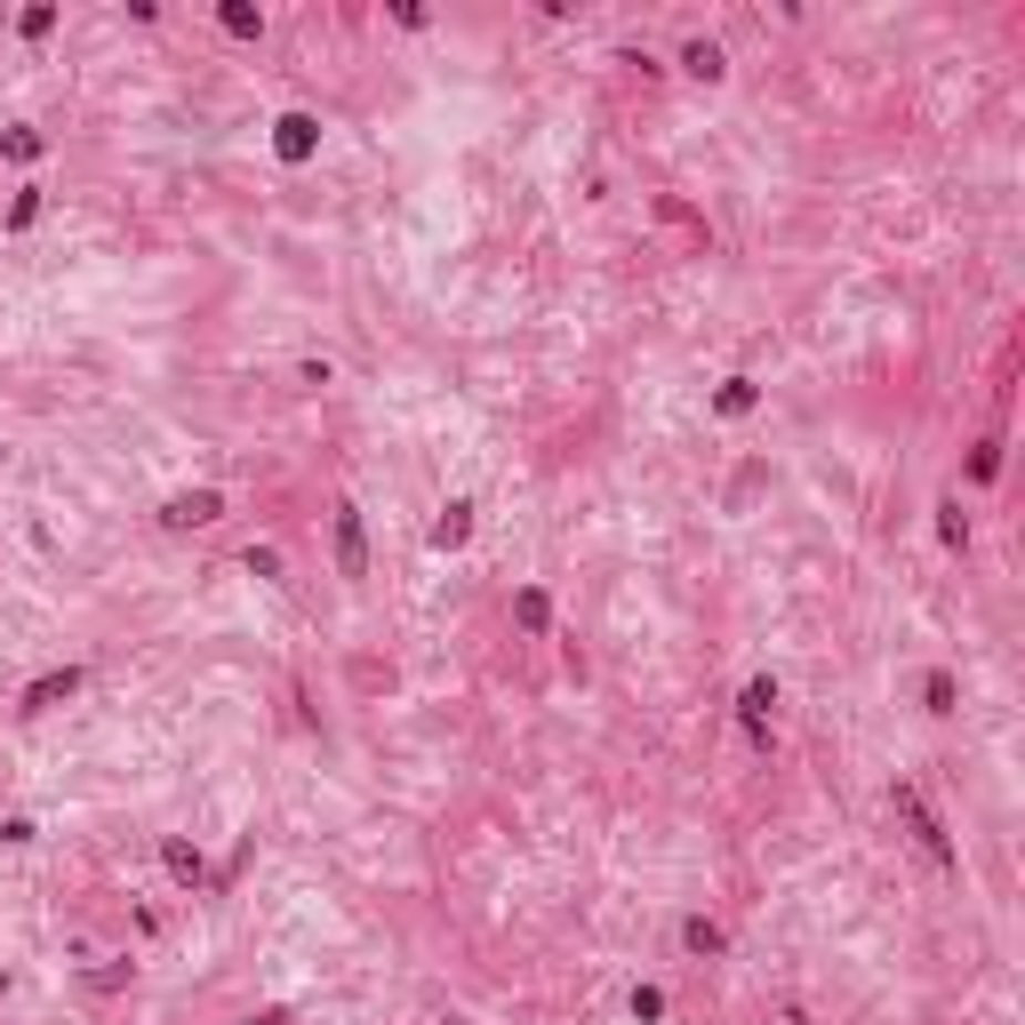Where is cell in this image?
<instances>
[{
    "label": "cell",
    "mask_w": 1025,
    "mask_h": 1025,
    "mask_svg": "<svg viewBox=\"0 0 1025 1025\" xmlns=\"http://www.w3.org/2000/svg\"><path fill=\"white\" fill-rule=\"evenodd\" d=\"M722 945H729V938H722V921H705V913H690V921H681V953H697V962H713Z\"/></svg>",
    "instance_id": "obj_9"
},
{
    "label": "cell",
    "mask_w": 1025,
    "mask_h": 1025,
    "mask_svg": "<svg viewBox=\"0 0 1025 1025\" xmlns=\"http://www.w3.org/2000/svg\"><path fill=\"white\" fill-rule=\"evenodd\" d=\"M17 32H24V41H49V32H56V9H24Z\"/></svg>",
    "instance_id": "obj_17"
},
{
    "label": "cell",
    "mask_w": 1025,
    "mask_h": 1025,
    "mask_svg": "<svg viewBox=\"0 0 1025 1025\" xmlns=\"http://www.w3.org/2000/svg\"><path fill=\"white\" fill-rule=\"evenodd\" d=\"M769 705H777V681H769V673H762V681H745L737 713H745V729H754V745H769Z\"/></svg>",
    "instance_id": "obj_6"
},
{
    "label": "cell",
    "mask_w": 1025,
    "mask_h": 1025,
    "mask_svg": "<svg viewBox=\"0 0 1025 1025\" xmlns=\"http://www.w3.org/2000/svg\"><path fill=\"white\" fill-rule=\"evenodd\" d=\"M970 473H977V482H994V473H1002V441H985V449L970 457Z\"/></svg>",
    "instance_id": "obj_18"
},
{
    "label": "cell",
    "mask_w": 1025,
    "mask_h": 1025,
    "mask_svg": "<svg viewBox=\"0 0 1025 1025\" xmlns=\"http://www.w3.org/2000/svg\"><path fill=\"white\" fill-rule=\"evenodd\" d=\"M64 697H81V665H56V673H41V681H32V690H24V722H41V713H56Z\"/></svg>",
    "instance_id": "obj_3"
},
{
    "label": "cell",
    "mask_w": 1025,
    "mask_h": 1025,
    "mask_svg": "<svg viewBox=\"0 0 1025 1025\" xmlns=\"http://www.w3.org/2000/svg\"><path fill=\"white\" fill-rule=\"evenodd\" d=\"M745 408H754V377H729L722 385V417H745Z\"/></svg>",
    "instance_id": "obj_16"
},
{
    "label": "cell",
    "mask_w": 1025,
    "mask_h": 1025,
    "mask_svg": "<svg viewBox=\"0 0 1025 1025\" xmlns=\"http://www.w3.org/2000/svg\"><path fill=\"white\" fill-rule=\"evenodd\" d=\"M232 1025H297L289 1010H249V1017H232Z\"/></svg>",
    "instance_id": "obj_19"
},
{
    "label": "cell",
    "mask_w": 1025,
    "mask_h": 1025,
    "mask_svg": "<svg viewBox=\"0 0 1025 1025\" xmlns=\"http://www.w3.org/2000/svg\"><path fill=\"white\" fill-rule=\"evenodd\" d=\"M337 577H369V537H361V505H337Z\"/></svg>",
    "instance_id": "obj_4"
},
{
    "label": "cell",
    "mask_w": 1025,
    "mask_h": 1025,
    "mask_svg": "<svg viewBox=\"0 0 1025 1025\" xmlns=\"http://www.w3.org/2000/svg\"><path fill=\"white\" fill-rule=\"evenodd\" d=\"M953 697H962V690H953V673H945V665L921 673V705H930V713H953Z\"/></svg>",
    "instance_id": "obj_14"
},
{
    "label": "cell",
    "mask_w": 1025,
    "mask_h": 1025,
    "mask_svg": "<svg viewBox=\"0 0 1025 1025\" xmlns=\"http://www.w3.org/2000/svg\"><path fill=\"white\" fill-rule=\"evenodd\" d=\"M217 24L232 32V41H265V17L249 9V0H225V9H217Z\"/></svg>",
    "instance_id": "obj_12"
},
{
    "label": "cell",
    "mask_w": 1025,
    "mask_h": 1025,
    "mask_svg": "<svg viewBox=\"0 0 1025 1025\" xmlns=\"http://www.w3.org/2000/svg\"><path fill=\"white\" fill-rule=\"evenodd\" d=\"M161 866H168V881H185V890H200V881H209V866H200V849H193V841H177V834L161 841Z\"/></svg>",
    "instance_id": "obj_7"
},
{
    "label": "cell",
    "mask_w": 1025,
    "mask_h": 1025,
    "mask_svg": "<svg viewBox=\"0 0 1025 1025\" xmlns=\"http://www.w3.org/2000/svg\"><path fill=\"white\" fill-rule=\"evenodd\" d=\"M449 1025H473V1017H449Z\"/></svg>",
    "instance_id": "obj_20"
},
{
    "label": "cell",
    "mask_w": 1025,
    "mask_h": 1025,
    "mask_svg": "<svg viewBox=\"0 0 1025 1025\" xmlns=\"http://www.w3.org/2000/svg\"><path fill=\"white\" fill-rule=\"evenodd\" d=\"M681 64H690L697 81H722V64H729V56H722V41H690V49H681Z\"/></svg>",
    "instance_id": "obj_13"
},
{
    "label": "cell",
    "mask_w": 1025,
    "mask_h": 1025,
    "mask_svg": "<svg viewBox=\"0 0 1025 1025\" xmlns=\"http://www.w3.org/2000/svg\"><path fill=\"white\" fill-rule=\"evenodd\" d=\"M938 537L953 545V553H970V512H962V497H938Z\"/></svg>",
    "instance_id": "obj_11"
},
{
    "label": "cell",
    "mask_w": 1025,
    "mask_h": 1025,
    "mask_svg": "<svg viewBox=\"0 0 1025 1025\" xmlns=\"http://www.w3.org/2000/svg\"><path fill=\"white\" fill-rule=\"evenodd\" d=\"M512 625H521V633H553V593L521 586V593H512Z\"/></svg>",
    "instance_id": "obj_8"
},
{
    "label": "cell",
    "mask_w": 1025,
    "mask_h": 1025,
    "mask_svg": "<svg viewBox=\"0 0 1025 1025\" xmlns=\"http://www.w3.org/2000/svg\"><path fill=\"white\" fill-rule=\"evenodd\" d=\"M209 521H225V489H177L161 505V529H209Z\"/></svg>",
    "instance_id": "obj_2"
},
{
    "label": "cell",
    "mask_w": 1025,
    "mask_h": 1025,
    "mask_svg": "<svg viewBox=\"0 0 1025 1025\" xmlns=\"http://www.w3.org/2000/svg\"><path fill=\"white\" fill-rule=\"evenodd\" d=\"M465 537H473V505L457 497V505H449V512H441V521H433V553H457Z\"/></svg>",
    "instance_id": "obj_10"
},
{
    "label": "cell",
    "mask_w": 1025,
    "mask_h": 1025,
    "mask_svg": "<svg viewBox=\"0 0 1025 1025\" xmlns=\"http://www.w3.org/2000/svg\"><path fill=\"white\" fill-rule=\"evenodd\" d=\"M32 217H41V185H24V193L9 200V232H24Z\"/></svg>",
    "instance_id": "obj_15"
},
{
    "label": "cell",
    "mask_w": 1025,
    "mask_h": 1025,
    "mask_svg": "<svg viewBox=\"0 0 1025 1025\" xmlns=\"http://www.w3.org/2000/svg\"><path fill=\"white\" fill-rule=\"evenodd\" d=\"M313 145H321L313 113H281V121H272V153H281V161H313Z\"/></svg>",
    "instance_id": "obj_5"
},
{
    "label": "cell",
    "mask_w": 1025,
    "mask_h": 1025,
    "mask_svg": "<svg viewBox=\"0 0 1025 1025\" xmlns=\"http://www.w3.org/2000/svg\"><path fill=\"white\" fill-rule=\"evenodd\" d=\"M890 809H898V817H905V826H913V841H921V849H930V858H938V866H953V841H945V826H938V817H930V801H921V794H913V785H890Z\"/></svg>",
    "instance_id": "obj_1"
}]
</instances>
